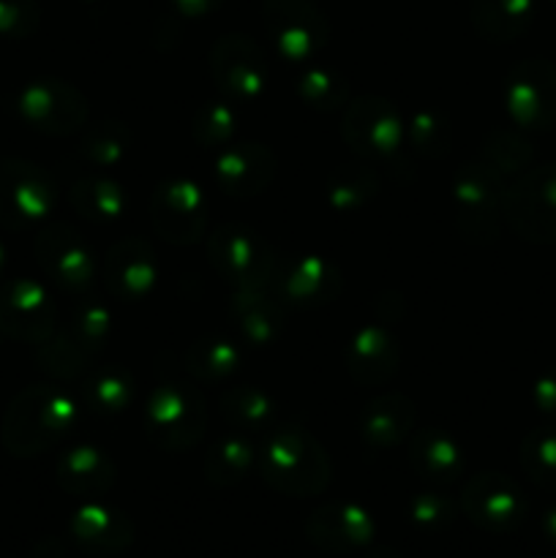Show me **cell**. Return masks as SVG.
<instances>
[{"label": "cell", "mask_w": 556, "mask_h": 558, "mask_svg": "<svg viewBox=\"0 0 556 558\" xmlns=\"http://www.w3.org/2000/svg\"><path fill=\"white\" fill-rule=\"evenodd\" d=\"M256 472L278 494L311 499L327 490L333 463L309 430L294 423H276L256 439Z\"/></svg>", "instance_id": "cell-1"}, {"label": "cell", "mask_w": 556, "mask_h": 558, "mask_svg": "<svg viewBox=\"0 0 556 558\" xmlns=\"http://www.w3.org/2000/svg\"><path fill=\"white\" fill-rule=\"evenodd\" d=\"M82 401L65 387L36 385L22 390L9 407L3 441L14 456H38L74 430Z\"/></svg>", "instance_id": "cell-2"}, {"label": "cell", "mask_w": 556, "mask_h": 558, "mask_svg": "<svg viewBox=\"0 0 556 558\" xmlns=\"http://www.w3.org/2000/svg\"><path fill=\"white\" fill-rule=\"evenodd\" d=\"M207 428V403L200 387L183 379H164L145 403V430L164 452H185L200 445Z\"/></svg>", "instance_id": "cell-3"}, {"label": "cell", "mask_w": 556, "mask_h": 558, "mask_svg": "<svg viewBox=\"0 0 556 558\" xmlns=\"http://www.w3.org/2000/svg\"><path fill=\"white\" fill-rule=\"evenodd\" d=\"M505 180L483 161H469L452 180V221L461 238L474 245H488L499 238L505 218Z\"/></svg>", "instance_id": "cell-4"}, {"label": "cell", "mask_w": 556, "mask_h": 558, "mask_svg": "<svg viewBox=\"0 0 556 558\" xmlns=\"http://www.w3.org/2000/svg\"><path fill=\"white\" fill-rule=\"evenodd\" d=\"M213 270L232 289H267L276 270V251L243 223H218L205 238Z\"/></svg>", "instance_id": "cell-5"}, {"label": "cell", "mask_w": 556, "mask_h": 558, "mask_svg": "<svg viewBox=\"0 0 556 558\" xmlns=\"http://www.w3.org/2000/svg\"><path fill=\"white\" fill-rule=\"evenodd\" d=\"M343 140L376 169V163H398L407 147V125L396 104L382 96L352 98L343 109Z\"/></svg>", "instance_id": "cell-6"}, {"label": "cell", "mask_w": 556, "mask_h": 558, "mask_svg": "<svg viewBox=\"0 0 556 558\" xmlns=\"http://www.w3.org/2000/svg\"><path fill=\"white\" fill-rule=\"evenodd\" d=\"M265 31L287 63H314L327 47L330 25L314 0H265Z\"/></svg>", "instance_id": "cell-7"}, {"label": "cell", "mask_w": 556, "mask_h": 558, "mask_svg": "<svg viewBox=\"0 0 556 558\" xmlns=\"http://www.w3.org/2000/svg\"><path fill=\"white\" fill-rule=\"evenodd\" d=\"M153 229L167 243L194 245L207 238V221H210V205L207 196L194 180L167 178L156 185L150 199Z\"/></svg>", "instance_id": "cell-8"}, {"label": "cell", "mask_w": 556, "mask_h": 558, "mask_svg": "<svg viewBox=\"0 0 556 558\" xmlns=\"http://www.w3.org/2000/svg\"><path fill=\"white\" fill-rule=\"evenodd\" d=\"M36 256L49 283L71 298H87V292L96 287V278L101 276V262H96L90 245L65 223H55L38 232Z\"/></svg>", "instance_id": "cell-9"}, {"label": "cell", "mask_w": 556, "mask_h": 558, "mask_svg": "<svg viewBox=\"0 0 556 558\" xmlns=\"http://www.w3.org/2000/svg\"><path fill=\"white\" fill-rule=\"evenodd\" d=\"M505 221L529 243H556V163L540 167L505 189Z\"/></svg>", "instance_id": "cell-10"}, {"label": "cell", "mask_w": 556, "mask_h": 558, "mask_svg": "<svg viewBox=\"0 0 556 558\" xmlns=\"http://www.w3.org/2000/svg\"><path fill=\"white\" fill-rule=\"evenodd\" d=\"M210 74L221 98L234 107H249L267 87V60L249 36L227 33L210 49Z\"/></svg>", "instance_id": "cell-11"}, {"label": "cell", "mask_w": 556, "mask_h": 558, "mask_svg": "<svg viewBox=\"0 0 556 558\" xmlns=\"http://www.w3.org/2000/svg\"><path fill=\"white\" fill-rule=\"evenodd\" d=\"M58 205V189L41 167L16 158L0 161V223L25 229L44 221Z\"/></svg>", "instance_id": "cell-12"}, {"label": "cell", "mask_w": 556, "mask_h": 558, "mask_svg": "<svg viewBox=\"0 0 556 558\" xmlns=\"http://www.w3.org/2000/svg\"><path fill=\"white\" fill-rule=\"evenodd\" d=\"M267 289L283 308H322L343 292V276L322 256H287L276 262Z\"/></svg>", "instance_id": "cell-13"}, {"label": "cell", "mask_w": 556, "mask_h": 558, "mask_svg": "<svg viewBox=\"0 0 556 558\" xmlns=\"http://www.w3.org/2000/svg\"><path fill=\"white\" fill-rule=\"evenodd\" d=\"M16 112L41 134L69 136L87 125V98L69 82L36 80L22 87Z\"/></svg>", "instance_id": "cell-14"}, {"label": "cell", "mask_w": 556, "mask_h": 558, "mask_svg": "<svg viewBox=\"0 0 556 558\" xmlns=\"http://www.w3.org/2000/svg\"><path fill=\"white\" fill-rule=\"evenodd\" d=\"M461 510L485 532H512L527 515V499L507 474L483 472L463 488Z\"/></svg>", "instance_id": "cell-15"}, {"label": "cell", "mask_w": 556, "mask_h": 558, "mask_svg": "<svg viewBox=\"0 0 556 558\" xmlns=\"http://www.w3.org/2000/svg\"><path fill=\"white\" fill-rule=\"evenodd\" d=\"M507 112L527 129L556 123V69L548 60H523L507 74Z\"/></svg>", "instance_id": "cell-16"}, {"label": "cell", "mask_w": 556, "mask_h": 558, "mask_svg": "<svg viewBox=\"0 0 556 558\" xmlns=\"http://www.w3.org/2000/svg\"><path fill=\"white\" fill-rule=\"evenodd\" d=\"M55 300L47 289L27 278L0 287V332L14 341L44 343L55 332Z\"/></svg>", "instance_id": "cell-17"}, {"label": "cell", "mask_w": 556, "mask_h": 558, "mask_svg": "<svg viewBox=\"0 0 556 558\" xmlns=\"http://www.w3.org/2000/svg\"><path fill=\"white\" fill-rule=\"evenodd\" d=\"M101 278L107 292L120 303H140L158 281V262L145 238H123L101 259Z\"/></svg>", "instance_id": "cell-18"}, {"label": "cell", "mask_w": 556, "mask_h": 558, "mask_svg": "<svg viewBox=\"0 0 556 558\" xmlns=\"http://www.w3.org/2000/svg\"><path fill=\"white\" fill-rule=\"evenodd\" d=\"M276 178V153L256 142H238L216 150L213 180L218 191L234 199H254L265 194Z\"/></svg>", "instance_id": "cell-19"}, {"label": "cell", "mask_w": 556, "mask_h": 558, "mask_svg": "<svg viewBox=\"0 0 556 558\" xmlns=\"http://www.w3.org/2000/svg\"><path fill=\"white\" fill-rule=\"evenodd\" d=\"M305 534L316 548L330 550V554H352L371 545L374 518L352 501H330L311 512Z\"/></svg>", "instance_id": "cell-20"}, {"label": "cell", "mask_w": 556, "mask_h": 558, "mask_svg": "<svg viewBox=\"0 0 556 558\" xmlns=\"http://www.w3.org/2000/svg\"><path fill=\"white\" fill-rule=\"evenodd\" d=\"M343 363H347V374L352 376L354 385L374 387L385 385L396 376L401 352H398L396 338L387 327L365 325L349 341Z\"/></svg>", "instance_id": "cell-21"}, {"label": "cell", "mask_w": 556, "mask_h": 558, "mask_svg": "<svg viewBox=\"0 0 556 558\" xmlns=\"http://www.w3.org/2000/svg\"><path fill=\"white\" fill-rule=\"evenodd\" d=\"M414 425H418V409L412 398L403 392H382L363 409L360 434L371 450H390L409 441Z\"/></svg>", "instance_id": "cell-22"}, {"label": "cell", "mask_w": 556, "mask_h": 558, "mask_svg": "<svg viewBox=\"0 0 556 558\" xmlns=\"http://www.w3.org/2000/svg\"><path fill=\"white\" fill-rule=\"evenodd\" d=\"M234 327L240 338L251 347H270L283 332V305L278 303L270 289H234L232 303H229Z\"/></svg>", "instance_id": "cell-23"}, {"label": "cell", "mask_w": 556, "mask_h": 558, "mask_svg": "<svg viewBox=\"0 0 556 558\" xmlns=\"http://www.w3.org/2000/svg\"><path fill=\"white\" fill-rule=\"evenodd\" d=\"M71 534L82 548H87L96 556H114L134 543V523L129 515L107 505L80 507L71 518Z\"/></svg>", "instance_id": "cell-24"}, {"label": "cell", "mask_w": 556, "mask_h": 558, "mask_svg": "<svg viewBox=\"0 0 556 558\" xmlns=\"http://www.w3.org/2000/svg\"><path fill=\"white\" fill-rule=\"evenodd\" d=\"M58 483L65 494L82 496V499H98L109 494L118 480V466L112 458L98 447H74L58 461Z\"/></svg>", "instance_id": "cell-25"}, {"label": "cell", "mask_w": 556, "mask_h": 558, "mask_svg": "<svg viewBox=\"0 0 556 558\" xmlns=\"http://www.w3.org/2000/svg\"><path fill=\"white\" fill-rule=\"evenodd\" d=\"M407 445L409 463H412L420 477L431 480L436 485H450L463 474V466H467L463 450L445 430H414Z\"/></svg>", "instance_id": "cell-26"}, {"label": "cell", "mask_w": 556, "mask_h": 558, "mask_svg": "<svg viewBox=\"0 0 556 558\" xmlns=\"http://www.w3.org/2000/svg\"><path fill=\"white\" fill-rule=\"evenodd\" d=\"M218 412L227 420L229 428L256 436V439L278 423L276 398L262 387L251 385L227 387L218 398Z\"/></svg>", "instance_id": "cell-27"}, {"label": "cell", "mask_w": 556, "mask_h": 558, "mask_svg": "<svg viewBox=\"0 0 556 558\" xmlns=\"http://www.w3.org/2000/svg\"><path fill=\"white\" fill-rule=\"evenodd\" d=\"M131 398H134V376L123 365H93L82 376L80 401L87 412L98 414V417H114V414L125 412Z\"/></svg>", "instance_id": "cell-28"}, {"label": "cell", "mask_w": 556, "mask_h": 558, "mask_svg": "<svg viewBox=\"0 0 556 558\" xmlns=\"http://www.w3.org/2000/svg\"><path fill=\"white\" fill-rule=\"evenodd\" d=\"M202 466H205V477L218 488H232L243 483L256 469V436L227 430L213 441Z\"/></svg>", "instance_id": "cell-29"}, {"label": "cell", "mask_w": 556, "mask_h": 558, "mask_svg": "<svg viewBox=\"0 0 556 558\" xmlns=\"http://www.w3.org/2000/svg\"><path fill=\"white\" fill-rule=\"evenodd\" d=\"M534 16V0H472V25L488 41H512Z\"/></svg>", "instance_id": "cell-30"}, {"label": "cell", "mask_w": 556, "mask_h": 558, "mask_svg": "<svg viewBox=\"0 0 556 558\" xmlns=\"http://www.w3.org/2000/svg\"><path fill=\"white\" fill-rule=\"evenodd\" d=\"M71 207L93 223L118 221L129 207V196L114 180L104 174H85L69 191Z\"/></svg>", "instance_id": "cell-31"}, {"label": "cell", "mask_w": 556, "mask_h": 558, "mask_svg": "<svg viewBox=\"0 0 556 558\" xmlns=\"http://www.w3.org/2000/svg\"><path fill=\"white\" fill-rule=\"evenodd\" d=\"M379 191V178L371 163H349L336 169L325 183V199L336 213H358Z\"/></svg>", "instance_id": "cell-32"}, {"label": "cell", "mask_w": 556, "mask_h": 558, "mask_svg": "<svg viewBox=\"0 0 556 558\" xmlns=\"http://www.w3.org/2000/svg\"><path fill=\"white\" fill-rule=\"evenodd\" d=\"M131 150V131L120 120H101L82 134L80 158L93 169H114Z\"/></svg>", "instance_id": "cell-33"}, {"label": "cell", "mask_w": 556, "mask_h": 558, "mask_svg": "<svg viewBox=\"0 0 556 558\" xmlns=\"http://www.w3.org/2000/svg\"><path fill=\"white\" fill-rule=\"evenodd\" d=\"M185 365H189L191 376L205 385L213 381H227L229 376H234L240 365V352L232 341L218 336H205L196 338L194 343L185 352Z\"/></svg>", "instance_id": "cell-34"}, {"label": "cell", "mask_w": 556, "mask_h": 558, "mask_svg": "<svg viewBox=\"0 0 556 558\" xmlns=\"http://www.w3.org/2000/svg\"><path fill=\"white\" fill-rule=\"evenodd\" d=\"M294 87H298V96L311 109H319V112H338V109H347V104L352 101L347 80L338 71L319 65L316 60L300 65L298 85Z\"/></svg>", "instance_id": "cell-35"}, {"label": "cell", "mask_w": 556, "mask_h": 558, "mask_svg": "<svg viewBox=\"0 0 556 558\" xmlns=\"http://www.w3.org/2000/svg\"><path fill=\"white\" fill-rule=\"evenodd\" d=\"M403 125H407V145H412V150L418 156L439 161V158H445L450 153L452 125L439 112H434V109H412V112L403 114Z\"/></svg>", "instance_id": "cell-36"}, {"label": "cell", "mask_w": 556, "mask_h": 558, "mask_svg": "<svg viewBox=\"0 0 556 558\" xmlns=\"http://www.w3.org/2000/svg\"><path fill=\"white\" fill-rule=\"evenodd\" d=\"M93 360L96 357L90 352H85L65 330L58 332V336L52 332L47 341L38 343V363L55 379H82L93 368Z\"/></svg>", "instance_id": "cell-37"}, {"label": "cell", "mask_w": 556, "mask_h": 558, "mask_svg": "<svg viewBox=\"0 0 556 558\" xmlns=\"http://www.w3.org/2000/svg\"><path fill=\"white\" fill-rule=\"evenodd\" d=\"M234 129H238V112H234V104H229L227 98L205 101L194 112V120H191V136L205 150L227 147L232 142Z\"/></svg>", "instance_id": "cell-38"}, {"label": "cell", "mask_w": 556, "mask_h": 558, "mask_svg": "<svg viewBox=\"0 0 556 558\" xmlns=\"http://www.w3.org/2000/svg\"><path fill=\"white\" fill-rule=\"evenodd\" d=\"M71 338L80 343L85 352H90L96 357L109 341V332H112V314L104 303L93 298H80V305L71 314L69 327H65Z\"/></svg>", "instance_id": "cell-39"}, {"label": "cell", "mask_w": 556, "mask_h": 558, "mask_svg": "<svg viewBox=\"0 0 556 558\" xmlns=\"http://www.w3.org/2000/svg\"><path fill=\"white\" fill-rule=\"evenodd\" d=\"M532 158V147L516 131H494L480 147V158L491 172L499 174L501 180L512 172H521Z\"/></svg>", "instance_id": "cell-40"}, {"label": "cell", "mask_w": 556, "mask_h": 558, "mask_svg": "<svg viewBox=\"0 0 556 558\" xmlns=\"http://www.w3.org/2000/svg\"><path fill=\"white\" fill-rule=\"evenodd\" d=\"M521 469L534 485L556 490V434L534 430L521 445Z\"/></svg>", "instance_id": "cell-41"}, {"label": "cell", "mask_w": 556, "mask_h": 558, "mask_svg": "<svg viewBox=\"0 0 556 558\" xmlns=\"http://www.w3.org/2000/svg\"><path fill=\"white\" fill-rule=\"evenodd\" d=\"M41 22L38 0H0V36L27 38Z\"/></svg>", "instance_id": "cell-42"}, {"label": "cell", "mask_w": 556, "mask_h": 558, "mask_svg": "<svg viewBox=\"0 0 556 558\" xmlns=\"http://www.w3.org/2000/svg\"><path fill=\"white\" fill-rule=\"evenodd\" d=\"M452 515H456V507L442 494H418L409 505V518L414 526L425 532H439L452 521Z\"/></svg>", "instance_id": "cell-43"}, {"label": "cell", "mask_w": 556, "mask_h": 558, "mask_svg": "<svg viewBox=\"0 0 556 558\" xmlns=\"http://www.w3.org/2000/svg\"><path fill=\"white\" fill-rule=\"evenodd\" d=\"M174 5V11L183 16H191V20H200V16L213 14L223 5V0H169Z\"/></svg>", "instance_id": "cell-44"}, {"label": "cell", "mask_w": 556, "mask_h": 558, "mask_svg": "<svg viewBox=\"0 0 556 558\" xmlns=\"http://www.w3.org/2000/svg\"><path fill=\"white\" fill-rule=\"evenodd\" d=\"M545 534H548L551 543L556 545V510H551L548 515H545Z\"/></svg>", "instance_id": "cell-45"}, {"label": "cell", "mask_w": 556, "mask_h": 558, "mask_svg": "<svg viewBox=\"0 0 556 558\" xmlns=\"http://www.w3.org/2000/svg\"><path fill=\"white\" fill-rule=\"evenodd\" d=\"M3 267H5V254H3V245H0V276H3Z\"/></svg>", "instance_id": "cell-46"}, {"label": "cell", "mask_w": 556, "mask_h": 558, "mask_svg": "<svg viewBox=\"0 0 556 558\" xmlns=\"http://www.w3.org/2000/svg\"><path fill=\"white\" fill-rule=\"evenodd\" d=\"M554 3H556V0H554Z\"/></svg>", "instance_id": "cell-47"}]
</instances>
